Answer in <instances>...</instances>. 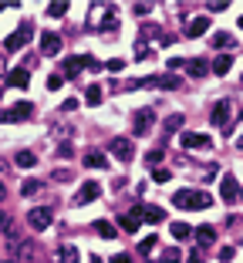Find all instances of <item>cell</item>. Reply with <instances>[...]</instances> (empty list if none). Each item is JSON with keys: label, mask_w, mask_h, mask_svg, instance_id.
<instances>
[{"label": "cell", "mask_w": 243, "mask_h": 263, "mask_svg": "<svg viewBox=\"0 0 243 263\" xmlns=\"http://www.w3.org/2000/svg\"><path fill=\"white\" fill-rule=\"evenodd\" d=\"M172 206H179V209H206V206H213V196L203 193V189H179V193L172 196Z\"/></svg>", "instance_id": "cell-1"}, {"label": "cell", "mask_w": 243, "mask_h": 263, "mask_svg": "<svg viewBox=\"0 0 243 263\" xmlns=\"http://www.w3.org/2000/svg\"><path fill=\"white\" fill-rule=\"evenodd\" d=\"M81 68L101 71L105 64H101L98 57H91V54H78V57H68L65 64H61V74H65V78H78V74H81Z\"/></svg>", "instance_id": "cell-2"}, {"label": "cell", "mask_w": 243, "mask_h": 263, "mask_svg": "<svg viewBox=\"0 0 243 263\" xmlns=\"http://www.w3.org/2000/svg\"><path fill=\"white\" fill-rule=\"evenodd\" d=\"M31 37H34V24L31 21H21V27H17L14 34H7L4 47H7V51H21L24 44H31Z\"/></svg>", "instance_id": "cell-3"}, {"label": "cell", "mask_w": 243, "mask_h": 263, "mask_svg": "<svg viewBox=\"0 0 243 263\" xmlns=\"http://www.w3.org/2000/svg\"><path fill=\"white\" fill-rule=\"evenodd\" d=\"M213 125L216 128H223V135H230L233 132V125H230V98H220V102L213 105Z\"/></svg>", "instance_id": "cell-4"}, {"label": "cell", "mask_w": 243, "mask_h": 263, "mask_svg": "<svg viewBox=\"0 0 243 263\" xmlns=\"http://www.w3.org/2000/svg\"><path fill=\"white\" fill-rule=\"evenodd\" d=\"M108 149H111V155H115V159H118L122 165H125V162H132V155H135V149H132V138H115V142H111Z\"/></svg>", "instance_id": "cell-5"}, {"label": "cell", "mask_w": 243, "mask_h": 263, "mask_svg": "<svg viewBox=\"0 0 243 263\" xmlns=\"http://www.w3.org/2000/svg\"><path fill=\"white\" fill-rule=\"evenodd\" d=\"M51 219H54V213H51L47 206H37V209H31V213H27L31 229H47V226H51Z\"/></svg>", "instance_id": "cell-6"}, {"label": "cell", "mask_w": 243, "mask_h": 263, "mask_svg": "<svg viewBox=\"0 0 243 263\" xmlns=\"http://www.w3.org/2000/svg\"><path fill=\"white\" fill-rule=\"evenodd\" d=\"M220 196L226 199V203L240 199V183H236V176H233V172H226V176L220 179Z\"/></svg>", "instance_id": "cell-7"}, {"label": "cell", "mask_w": 243, "mask_h": 263, "mask_svg": "<svg viewBox=\"0 0 243 263\" xmlns=\"http://www.w3.org/2000/svg\"><path fill=\"white\" fill-rule=\"evenodd\" d=\"M31 115H34V105L21 102V105H14L11 112H0V122H24V118H31Z\"/></svg>", "instance_id": "cell-8"}, {"label": "cell", "mask_w": 243, "mask_h": 263, "mask_svg": "<svg viewBox=\"0 0 243 263\" xmlns=\"http://www.w3.org/2000/svg\"><path fill=\"white\" fill-rule=\"evenodd\" d=\"M183 149H213V138L203 132H183Z\"/></svg>", "instance_id": "cell-9"}, {"label": "cell", "mask_w": 243, "mask_h": 263, "mask_svg": "<svg viewBox=\"0 0 243 263\" xmlns=\"http://www.w3.org/2000/svg\"><path fill=\"white\" fill-rule=\"evenodd\" d=\"M98 196H101V186L95 183V179H88V183L81 186V193L75 196V206H85V203H95Z\"/></svg>", "instance_id": "cell-10"}, {"label": "cell", "mask_w": 243, "mask_h": 263, "mask_svg": "<svg viewBox=\"0 0 243 263\" xmlns=\"http://www.w3.org/2000/svg\"><path fill=\"white\" fill-rule=\"evenodd\" d=\"M152 122H155V112H152V108H142V112H135V125H132V132H135V135H145Z\"/></svg>", "instance_id": "cell-11"}, {"label": "cell", "mask_w": 243, "mask_h": 263, "mask_svg": "<svg viewBox=\"0 0 243 263\" xmlns=\"http://www.w3.org/2000/svg\"><path fill=\"white\" fill-rule=\"evenodd\" d=\"M57 51H61V37L54 34V31H44V34H41V54H57Z\"/></svg>", "instance_id": "cell-12"}, {"label": "cell", "mask_w": 243, "mask_h": 263, "mask_svg": "<svg viewBox=\"0 0 243 263\" xmlns=\"http://www.w3.org/2000/svg\"><path fill=\"white\" fill-rule=\"evenodd\" d=\"M4 84H11V88H27V84H31V74H27L24 68H14V71H7Z\"/></svg>", "instance_id": "cell-13"}, {"label": "cell", "mask_w": 243, "mask_h": 263, "mask_svg": "<svg viewBox=\"0 0 243 263\" xmlns=\"http://www.w3.org/2000/svg\"><path fill=\"white\" fill-rule=\"evenodd\" d=\"M206 31H210V17H193L186 24V37H203Z\"/></svg>", "instance_id": "cell-14"}, {"label": "cell", "mask_w": 243, "mask_h": 263, "mask_svg": "<svg viewBox=\"0 0 243 263\" xmlns=\"http://www.w3.org/2000/svg\"><path fill=\"white\" fill-rule=\"evenodd\" d=\"M193 233H196L199 246H213V243H216V229L213 226H199V229H193Z\"/></svg>", "instance_id": "cell-15"}, {"label": "cell", "mask_w": 243, "mask_h": 263, "mask_svg": "<svg viewBox=\"0 0 243 263\" xmlns=\"http://www.w3.org/2000/svg\"><path fill=\"white\" fill-rule=\"evenodd\" d=\"M95 233H98L101 240H115V236H118L115 223H108V219H98V223H95Z\"/></svg>", "instance_id": "cell-16"}, {"label": "cell", "mask_w": 243, "mask_h": 263, "mask_svg": "<svg viewBox=\"0 0 243 263\" xmlns=\"http://www.w3.org/2000/svg\"><path fill=\"white\" fill-rule=\"evenodd\" d=\"M14 165H21V169H34V165H37V155H34V152H14Z\"/></svg>", "instance_id": "cell-17"}, {"label": "cell", "mask_w": 243, "mask_h": 263, "mask_svg": "<svg viewBox=\"0 0 243 263\" xmlns=\"http://www.w3.org/2000/svg\"><path fill=\"white\" fill-rule=\"evenodd\" d=\"M230 68H233V54H220L213 61V74H230Z\"/></svg>", "instance_id": "cell-18"}, {"label": "cell", "mask_w": 243, "mask_h": 263, "mask_svg": "<svg viewBox=\"0 0 243 263\" xmlns=\"http://www.w3.org/2000/svg\"><path fill=\"white\" fill-rule=\"evenodd\" d=\"M233 44H236V41H233L226 31H216V34H213V47H216V51H226V47L233 51Z\"/></svg>", "instance_id": "cell-19"}, {"label": "cell", "mask_w": 243, "mask_h": 263, "mask_svg": "<svg viewBox=\"0 0 243 263\" xmlns=\"http://www.w3.org/2000/svg\"><path fill=\"white\" fill-rule=\"evenodd\" d=\"M14 260H34V243H14Z\"/></svg>", "instance_id": "cell-20"}, {"label": "cell", "mask_w": 243, "mask_h": 263, "mask_svg": "<svg viewBox=\"0 0 243 263\" xmlns=\"http://www.w3.org/2000/svg\"><path fill=\"white\" fill-rule=\"evenodd\" d=\"M169 233H172V240H176V243H183V240H189V236H193V229H189L186 223H172V229H169Z\"/></svg>", "instance_id": "cell-21"}, {"label": "cell", "mask_w": 243, "mask_h": 263, "mask_svg": "<svg viewBox=\"0 0 243 263\" xmlns=\"http://www.w3.org/2000/svg\"><path fill=\"white\" fill-rule=\"evenodd\" d=\"M85 165H88V169H105L108 159H105L101 152H88V155H85Z\"/></svg>", "instance_id": "cell-22"}, {"label": "cell", "mask_w": 243, "mask_h": 263, "mask_svg": "<svg viewBox=\"0 0 243 263\" xmlns=\"http://www.w3.org/2000/svg\"><path fill=\"white\" fill-rule=\"evenodd\" d=\"M162 219H166L162 206H145V223H162Z\"/></svg>", "instance_id": "cell-23"}, {"label": "cell", "mask_w": 243, "mask_h": 263, "mask_svg": "<svg viewBox=\"0 0 243 263\" xmlns=\"http://www.w3.org/2000/svg\"><path fill=\"white\" fill-rule=\"evenodd\" d=\"M186 68H189V74H193V78H203V74L210 71V64H206V61H186Z\"/></svg>", "instance_id": "cell-24"}, {"label": "cell", "mask_w": 243, "mask_h": 263, "mask_svg": "<svg viewBox=\"0 0 243 263\" xmlns=\"http://www.w3.org/2000/svg\"><path fill=\"white\" fill-rule=\"evenodd\" d=\"M57 263H78V250L75 246H61L57 250Z\"/></svg>", "instance_id": "cell-25"}, {"label": "cell", "mask_w": 243, "mask_h": 263, "mask_svg": "<svg viewBox=\"0 0 243 263\" xmlns=\"http://www.w3.org/2000/svg\"><path fill=\"white\" fill-rule=\"evenodd\" d=\"M155 246H159V236H155V233H149V236H145V240L139 243V253H145V256H149V253H152Z\"/></svg>", "instance_id": "cell-26"}, {"label": "cell", "mask_w": 243, "mask_h": 263, "mask_svg": "<svg viewBox=\"0 0 243 263\" xmlns=\"http://www.w3.org/2000/svg\"><path fill=\"white\" fill-rule=\"evenodd\" d=\"M85 105H91V108L101 105V88H98V84H91L88 92H85Z\"/></svg>", "instance_id": "cell-27"}, {"label": "cell", "mask_w": 243, "mask_h": 263, "mask_svg": "<svg viewBox=\"0 0 243 263\" xmlns=\"http://www.w3.org/2000/svg\"><path fill=\"white\" fill-rule=\"evenodd\" d=\"M159 88H162V92H176L179 78H176V74H162V78H159Z\"/></svg>", "instance_id": "cell-28"}, {"label": "cell", "mask_w": 243, "mask_h": 263, "mask_svg": "<svg viewBox=\"0 0 243 263\" xmlns=\"http://www.w3.org/2000/svg\"><path fill=\"white\" fill-rule=\"evenodd\" d=\"M162 159H166V152H162V149H155V152H149V155H145V165L159 169V165H162Z\"/></svg>", "instance_id": "cell-29"}, {"label": "cell", "mask_w": 243, "mask_h": 263, "mask_svg": "<svg viewBox=\"0 0 243 263\" xmlns=\"http://www.w3.org/2000/svg\"><path fill=\"white\" fill-rule=\"evenodd\" d=\"M44 14H47V17H61V14H68V4H61V0H57V4H51Z\"/></svg>", "instance_id": "cell-30"}, {"label": "cell", "mask_w": 243, "mask_h": 263, "mask_svg": "<svg viewBox=\"0 0 243 263\" xmlns=\"http://www.w3.org/2000/svg\"><path fill=\"white\" fill-rule=\"evenodd\" d=\"M169 179H172V176H169V169H162V165H159V169H152V183H169Z\"/></svg>", "instance_id": "cell-31"}, {"label": "cell", "mask_w": 243, "mask_h": 263, "mask_svg": "<svg viewBox=\"0 0 243 263\" xmlns=\"http://www.w3.org/2000/svg\"><path fill=\"white\" fill-rule=\"evenodd\" d=\"M37 189H41V183H37V179H27V183L21 186V193H24V196H34Z\"/></svg>", "instance_id": "cell-32"}, {"label": "cell", "mask_w": 243, "mask_h": 263, "mask_svg": "<svg viewBox=\"0 0 243 263\" xmlns=\"http://www.w3.org/2000/svg\"><path fill=\"white\" fill-rule=\"evenodd\" d=\"M61 84H65V74H51V78H47V88H51V92H57Z\"/></svg>", "instance_id": "cell-33"}, {"label": "cell", "mask_w": 243, "mask_h": 263, "mask_svg": "<svg viewBox=\"0 0 243 263\" xmlns=\"http://www.w3.org/2000/svg\"><path fill=\"white\" fill-rule=\"evenodd\" d=\"M179 125H183V115H169V122H166V132H176Z\"/></svg>", "instance_id": "cell-34"}, {"label": "cell", "mask_w": 243, "mask_h": 263, "mask_svg": "<svg viewBox=\"0 0 243 263\" xmlns=\"http://www.w3.org/2000/svg\"><path fill=\"white\" fill-rule=\"evenodd\" d=\"M105 68H108V71H115V74H118V71H125V61H122V57H111L108 64H105Z\"/></svg>", "instance_id": "cell-35"}, {"label": "cell", "mask_w": 243, "mask_h": 263, "mask_svg": "<svg viewBox=\"0 0 243 263\" xmlns=\"http://www.w3.org/2000/svg\"><path fill=\"white\" fill-rule=\"evenodd\" d=\"M233 256H236V250H233V246H223V250H220V260H223V263H230Z\"/></svg>", "instance_id": "cell-36"}, {"label": "cell", "mask_w": 243, "mask_h": 263, "mask_svg": "<svg viewBox=\"0 0 243 263\" xmlns=\"http://www.w3.org/2000/svg\"><path fill=\"white\" fill-rule=\"evenodd\" d=\"M162 263H183V256H179V250H169L166 256H162Z\"/></svg>", "instance_id": "cell-37"}, {"label": "cell", "mask_w": 243, "mask_h": 263, "mask_svg": "<svg viewBox=\"0 0 243 263\" xmlns=\"http://www.w3.org/2000/svg\"><path fill=\"white\" fill-rule=\"evenodd\" d=\"M108 263H132V256H129V253H115Z\"/></svg>", "instance_id": "cell-38"}, {"label": "cell", "mask_w": 243, "mask_h": 263, "mask_svg": "<svg viewBox=\"0 0 243 263\" xmlns=\"http://www.w3.org/2000/svg\"><path fill=\"white\" fill-rule=\"evenodd\" d=\"M176 68H186V61L183 57H169V71H176Z\"/></svg>", "instance_id": "cell-39"}, {"label": "cell", "mask_w": 243, "mask_h": 263, "mask_svg": "<svg viewBox=\"0 0 243 263\" xmlns=\"http://www.w3.org/2000/svg\"><path fill=\"white\" fill-rule=\"evenodd\" d=\"M57 155H61V159H71V142H65V145L57 149Z\"/></svg>", "instance_id": "cell-40"}, {"label": "cell", "mask_w": 243, "mask_h": 263, "mask_svg": "<svg viewBox=\"0 0 243 263\" xmlns=\"http://www.w3.org/2000/svg\"><path fill=\"white\" fill-rule=\"evenodd\" d=\"M226 7H230V4H223V0H216V4H210V11H213V14H220V11H226Z\"/></svg>", "instance_id": "cell-41"}, {"label": "cell", "mask_w": 243, "mask_h": 263, "mask_svg": "<svg viewBox=\"0 0 243 263\" xmlns=\"http://www.w3.org/2000/svg\"><path fill=\"white\" fill-rule=\"evenodd\" d=\"M75 108H78V102H75V98H68V102L61 105V112H75Z\"/></svg>", "instance_id": "cell-42"}, {"label": "cell", "mask_w": 243, "mask_h": 263, "mask_svg": "<svg viewBox=\"0 0 243 263\" xmlns=\"http://www.w3.org/2000/svg\"><path fill=\"white\" fill-rule=\"evenodd\" d=\"M7 226V216H4V209H0V229Z\"/></svg>", "instance_id": "cell-43"}, {"label": "cell", "mask_w": 243, "mask_h": 263, "mask_svg": "<svg viewBox=\"0 0 243 263\" xmlns=\"http://www.w3.org/2000/svg\"><path fill=\"white\" fill-rule=\"evenodd\" d=\"M4 196H7V189H4V183H0V203H4Z\"/></svg>", "instance_id": "cell-44"}, {"label": "cell", "mask_w": 243, "mask_h": 263, "mask_svg": "<svg viewBox=\"0 0 243 263\" xmlns=\"http://www.w3.org/2000/svg\"><path fill=\"white\" fill-rule=\"evenodd\" d=\"M91 263H101V256H91Z\"/></svg>", "instance_id": "cell-45"}, {"label": "cell", "mask_w": 243, "mask_h": 263, "mask_svg": "<svg viewBox=\"0 0 243 263\" xmlns=\"http://www.w3.org/2000/svg\"><path fill=\"white\" fill-rule=\"evenodd\" d=\"M236 145H240V149H243V135H240V142H236Z\"/></svg>", "instance_id": "cell-46"}, {"label": "cell", "mask_w": 243, "mask_h": 263, "mask_svg": "<svg viewBox=\"0 0 243 263\" xmlns=\"http://www.w3.org/2000/svg\"><path fill=\"white\" fill-rule=\"evenodd\" d=\"M0 263H17V260H0Z\"/></svg>", "instance_id": "cell-47"}, {"label": "cell", "mask_w": 243, "mask_h": 263, "mask_svg": "<svg viewBox=\"0 0 243 263\" xmlns=\"http://www.w3.org/2000/svg\"><path fill=\"white\" fill-rule=\"evenodd\" d=\"M240 203H243V189H240Z\"/></svg>", "instance_id": "cell-48"}, {"label": "cell", "mask_w": 243, "mask_h": 263, "mask_svg": "<svg viewBox=\"0 0 243 263\" xmlns=\"http://www.w3.org/2000/svg\"><path fill=\"white\" fill-rule=\"evenodd\" d=\"M240 27H243V17H240Z\"/></svg>", "instance_id": "cell-49"}]
</instances>
